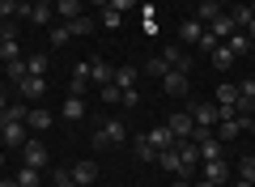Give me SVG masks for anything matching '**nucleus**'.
I'll list each match as a JSON object with an SVG mask.
<instances>
[{
    "label": "nucleus",
    "instance_id": "f704fd0d",
    "mask_svg": "<svg viewBox=\"0 0 255 187\" xmlns=\"http://www.w3.org/2000/svg\"><path fill=\"white\" fill-rule=\"evenodd\" d=\"M98 21H102L107 30H115L119 21H124V13H115V9H98Z\"/></svg>",
    "mask_w": 255,
    "mask_h": 187
},
{
    "label": "nucleus",
    "instance_id": "864d4df0",
    "mask_svg": "<svg viewBox=\"0 0 255 187\" xmlns=\"http://www.w3.org/2000/svg\"><path fill=\"white\" fill-rule=\"evenodd\" d=\"M234 4H251V0H234Z\"/></svg>",
    "mask_w": 255,
    "mask_h": 187
},
{
    "label": "nucleus",
    "instance_id": "f03ea898",
    "mask_svg": "<svg viewBox=\"0 0 255 187\" xmlns=\"http://www.w3.org/2000/svg\"><path fill=\"white\" fill-rule=\"evenodd\" d=\"M187 115L196 119V128H217L221 124V107H217V102H196Z\"/></svg>",
    "mask_w": 255,
    "mask_h": 187
},
{
    "label": "nucleus",
    "instance_id": "393cba45",
    "mask_svg": "<svg viewBox=\"0 0 255 187\" xmlns=\"http://www.w3.org/2000/svg\"><path fill=\"white\" fill-rule=\"evenodd\" d=\"M132 153H136L140 162H157V149H153V145H149V136H145V132H140L136 141H132Z\"/></svg>",
    "mask_w": 255,
    "mask_h": 187
},
{
    "label": "nucleus",
    "instance_id": "2eb2a0df",
    "mask_svg": "<svg viewBox=\"0 0 255 187\" xmlns=\"http://www.w3.org/2000/svg\"><path fill=\"white\" fill-rule=\"evenodd\" d=\"M200 166H204V179H209V183H217V187L230 183V166H226L221 158H217V162H200Z\"/></svg>",
    "mask_w": 255,
    "mask_h": 187
},
{
    "label": "nucleus",
    "instance_id": "8fccbe9b",
    "mask_svg": "<svg viewBox=\"0 0 255 187\" xmlns=\"http://www.w3.org/2000/svg\"><path fill=\"white\" fill-rule=\"evenodd\" d=\"M174 187H191V183H187V179H179V183H174Z\"/></svg>",
    "mask_w": 255,
    "mask_h": 187
},
{
    "label": "nucleus",
    "instance_id": "5701e85b",
    "mask_svg": "<svg viewBox=\"0 0 255 187\" xmlns=\"http://www.w3.org/2000/svg\"><path fill=\"white\" fill-rule=\"evenodd\" d=\"M200 34H204V21H196V17H187V21L179 26V38H183V43H200Z\"/></svg>",
    "mask_w": 255,
    "mask_h": 187
},
{
    "label": "nucleus",
    "instance_id": "de8ad7c7",
    "mask_svg": "<svg viewBox=\"0 0 255 187\" xmlns=\"http://www.w3.org/2000/svg\"><path fill=\"white\" fill-rule=\"evenodd\" d=\"M196 187H217V183H209V179H200V183H196Z\"/></svg>",
    "mask_w": 255,
    "mask_h": 187
},
{
    "label": "nucleus",
    "instance_id": "cd10ccee",
    "mask_svg": "<svg viewBox=\"0 0 255 187\" xmlns=\"http://www.w3.org/2000/svg\"><path fill=\"white\" fill-rule=\"evenodd\" d=\"M64 26L73 30V38H77V34H94V17H90V13H81L77 21H64Z\"/></svg>",
    "mask_w": 255,
    "mask_h": 187
},
{
    "label": "nucleus",
    "instance_id": "c9c22d12",
    "mask_svg": "<svg viewBox=\"0 0 255 187\" xmlns=\"http://www.w3.org/2000/svg\"><path fill=\"white\" fill-rule=\"evenodd\" d=\"M68 38H73V30L64 26V21H60V26H51V47H64Z\"/></svg>",
    "mask_w": 255,
    "mask_h": 187
},
{
    "label": "nucleus",
    "instance_id": "f257e3e1",
    "mask_svg": "<svg viewBox=\"0 0 255 187\" xmlns=\"http://www.w3.org/2000/svg\"><path fill=\"white\" fill-rule=\"evenodd\" d=\"M128 141V124L124 119H107V124L94 128V149H111V145H124Z\"/></svg>",
    "mask_w": 255,
    "mask_h": 187
},
{
    "label": "nucleus",
    "instance_id": "dca6fc26",
    "mask_svg": "<svg viewBox=\"0 0 255 187\" xmlns=\"http://www.w3.org/2000/svg\"><path fill=\"white\" fill-rule=\"evenodd\" d=\"M51 124H55V115H51V111H43V107L26 111V128H34V132H47Z\"/></svg>",
    "mask_w": 255,
    "mask_h": 187
},
{
    "label": "nucleus",
    "instance_id": "b1692460",
    "mask_svg": "<svg viewBox=\"0 0 255 187\" xmlns=\"http://www.w3.org/2000/svg\"><path fill=\"white\" fill-rule=\"evenodd\" d=\"M221 13H226V9H221V0H200V9H196V21H204V26H209L213 17H221Z\"/></svg>",
    "mask_w": 255,
    "mask_h": 187
},
{
    "label": "nucleus",
    "instance_id": "423d86ee",
    "mask_svg": "<svg viewBox=\"0 0 255 187\" xmlns=\"http://www.w3.org/2000/svg\"><path fill=\"white\" fill-rule=\"evenodd\" d=\"M166 128L174 132V141H191V132H196V119H191L187 111H179V115L166 119Z\"/></svg>",
    "mask_w": 255,
    "mask_h": 187
},
{
    "label": "nucleus",
    "instance_id": "ddd939ff",
    "mask_svg": "<svg viewBox=\"0 0 255 187\" xmlns=\"http://www.w3.org/2000/svg\"><path fill=\"white\" fill-rule=\"evenodd\" d=\"M60 115L68 119V124H77V119H85V98H77V94H68V98H64V107H60Z\"/></svg>",
    "mask_w": 255,
    "mask_h": 187
},
{
    "label": "nucleus",
    "instance_id": "473e14b6",
    "mask_svg": "<svg viewBox=\"0 0 255 187\" xmlns=\"http://www.w3.org/2000/svg\"><path fill=\"white\" fill-rule=\"evenodd\" d=\"M47 64H51L47 55H30V60H26V72H30V77H47Z\"/></svg>",
    "mask_w": 255,
    "mask_h": 187
},
{
    "label": "nucleus",
    "instance_id": "603ef678",
    "mask_svg": "<svg viewBox=\"0 0 255 187\" xmlns=\"http://www.w3.org/2000/svg\"><path fill=\"white\" fill-rule=\"evenodd\" d=\"M0 166H4V149H0Z\"/></svg>",
    "mask_w": 255,
    "mask_h": 187
},
{
    "label": "nucleus",
    "instance_id": "4be33fe9",
    "mask_svg": "<svg viewBox=\"0 0 255 187\" xmlns=\"http://www.w3.org/2000/svg\"><path fill=\"white\" fill-rule=\"evenodd\" d=\"M196 145H200V162H217L221 153H226V145H221L217 136H209V141H196Z\"/></svg>",
    "mask_w": 255,
    "mask_h": 187
},
{
    "label": "nucleus",
    "instance_id": "39448f33",
    "mask_svg": "<svg viewBox=\"0 0 255 187\" xmlns=\"http://www.w3.org/2000/svg\"><path fill=\"white\" fill-rule=\"evenodd\" d=\"M243 128H247L243 115H230V119H221V124L213 128V136H217L221 145H230V141H238V132H243Z\"/></svg>",
    "mask_w": 255,
    "mask_h": 187
},
{
    "label": "nucleus",
    "instance_id": "0eeeda50",
    "mask_svg": "<svg viewBox=\"0 0 255 187\" xmlns=\"http://www.w3.org/2000/svg\"><path fill=\"white\" fill-rule=\"evenodd\" d=\"M21 162L34 166V170H43L47 166V145L43 141H26V145H21Z\"/></svg>",
    "mask_w": 255,
    "mask_h": 187
},
{
    "label": "nucleus",
    "instance_id": "e433bc0d",
    "mask_svg": "<svg viewBox=\"0 0 255 187\" xmlns=\"http://www.w3.org/2000/svg\"><path fill=\"white\" fill-rule=\"evenodd\" d=\"M98 98H102V102H119V98H124V89L111 81V85H102V89H98Z\"/></svg>",
    "mask_w": 255,
    "mask_h": 187
},
{
    "label": "nucleus",
    "instance_id": "a18cd8bd",
    "mask_svg": "<svg viewBox=\"0 0 255 187\" xmlns=\"http://www.w3.org/2000/svg\"><path fill=\"white\" fill-rule=\"evenodd\" d=\"M4 111H9V98H4V94H0V115H4Z\"/></svg>",
    "mask_w": 255,
    "mask_h": 187
},
{
    "label": "nucleus",
    "instance_id": "aec40b11",
    "mask_svg": "<svg viewBox=\"0 0 255 187\" xmlns=\"http://www.w3.org/2000/svg\"><path fill=\"white\" fill-rule=\"evenodd\" d=\"M209 30H213V34H217V38H221V43H226V38L234 34L238 26H234V17H230V13H221V17H213V21H209Z\"/></svg>",
    "mask_w": 255,
    "mask_h": 187
},
{
    "label": "nucleus",
    "instance_id": "2f4dec72",
    "mask_svg": "<svg viewBox=\"0 0 255 187\" xmlns=\"http://www.w3.org/2000/svg\"><path fill=\"white\" fill-rule=\"evenodd\" d=\"M209 64H213V68H221V72H226V68H230V64H234V55H230V47H226V43H221V47H217V51H213V60H209Z\"/></svg>",
    "mask_w": 255,
    "mask_h": 187
},
{
    "label": "nucleus",
    "instance_id": "a19ab883",
    "mask_svg": "<svg viewBox=\"0 0 255 187\" xmlns=\"http://www.w3.org/2000/svg\"><path fill=\"white\" fill-rule=\"evenodd\" d=\"M107 9H115V13H128V9H136V0H111Z\"/></svg>",
    "mask_w": 255,
    "mask_h": 187
},
{
    "label": "nucleus",
    "instance_id": "20e7f679",
    "mask_svg": "<svg viewBox=\"0 0 255 187\" xmlns=\"http://www.w3.org/2000/svg\"><path fill=\"white\" fill-rule=\"evenodd\" d=\"M191 89V72H166L162 77V94H170V98H183V94H187Z\"/></svg>",
    "mask_w": 255,
    "mask_h": 187
},
{
    "label": "nucleus",
    "instance_id": "bb28decb",
    "mask_svg": "<svg viewBox=\"0 0 255 187\" xmlns=\"http://www.w3.org/2000/svg\"><path fill=\"white\" fill-rule=\"evenodd\" d=\"M0 60H4V64L21 60V43H17V38H0Z\"/></svg>",
    "mask_w": 255,
    "mask_h": 187
},
{
    "label": "nucleus",
    "instance_id": "37998d69",
    "mask_svg": "<svg viewBox=\"0 0 255 187\" xmlns=\"http://www.w3.org/2000/svg\"><path fill=\"white\" fill-rule=\"evenodd\" d=\"M0 38H17V26H9V21H4V26H0Z\"/></svg>",
    "mask_w": 255,
    "mask_h": 187
},
{
    "label": "nucleus",
    "instance_id": "7ed1b4c3",
    "mask_svg": "<svg viewBox=\"0 0 255 187\" xmlns=\"http://www.w3.org/2000/svg\"><path fill=\"white\" fill-rule=\"evenodd\" d=\"M157 166H162V170H170L174 179H191V170L183 166V158H179V145H170V149H162V153H157Z\"/></svg>",
    "mask_w": 255,
    "mask_h": 187
},
{
    "label": "nucleus",
    "instance_id": "a211bd4d",
    "mask_svg": "<svg viewBox=\"0 0 255 187\" xmlns=\"http://www.w3.org/2000/svg\"><path fill=\"white\" fill-rule=\"evenodd\" d=\"M226 47H230V55H234V60H243V55H247V51H251V47H255V43H251V38H247V34H243V30H234V34H230V38H226Z\"/></svg>",
    "mask_w": 255,
    "mask_h": 187
},
{
    "label": "nucleus",
    "instance_id": "9d476101",
    "mask_svg": "<svg viewBox=\"0 0 255 187\" xmlns=\"http://www.w3.org/2000/svg\"><path fill=\"white\" fill-rule=\"evenodd\" d=\"M162 60L170 64L174 72H191V60H187V55H183V47H179V43H170V47H162Z\"/></svg>",
    "mask_w": 255,
    "mask_h": 187
},
{
    "label": "nucleus",
    "instance_id": "1a4fd4ad",
    "mask_svg": "<svg viewBox=\"0 0 255 187\" xmlns=\"http://www.w3.org/2000/svg\"><path fill=\"white\" fill-rule=\"evenodd\" d=\"M85 13V0H55V21H77Z\"/></svg>",
    "mask_w": 255,
    "mask_h": 187
},
{
    "label": "nucleus",
    "instance_id": "a878e982",
    "mask_svg": "<svg viewBox=\"0 0 255 187\" xmlns=\"http://www.w3.org/2000/svg\"><path fill=\"white\" fill-rule=\"evenodd\" d=\"M30 21H34V26L55 21V4H30Z\"/></svg>",
    "mask_w": 255,
    "mask_h": 187
},
{
    "label": "nucleus",
    "instance_id": "f3484780",
    "mask_svg": "<svg viewBox=\"0 0 255 187\" xmlns=\"http://www.w3.org/2000/svg\"><path fill=\"white\" fill-rule=\"evenodd\" d=\"M174 145H179V158H183V166H187V170L200 166V145H196V141H174Z\"/></svg>",
    "mask_w": 255,
    "mask_h": 187
},
{
    "label": "nucleus",
    "instance_id": "6ab92c4d",
    "mask_svg": "<svg viewBox=\"0 0 255 187\" xmlns=\"http://www.w3.org/2000/svg\"><path fill=\"white\" fill-rule=\"evenodd\" d=\"M136 77H140L136 64H124V68H115V85H119V89H136Z\"/></svg>",
    "mask_w": 255,
    "mask_h": 187
},
{
    "label": "nucleus",
    "instance_id": "79ce46f5",
    "mask_svg": "<svg viewBox=\"0 0 255 187\" xmlns=\"http://www.w3.org/2000/svg\"><path fill=\"white\" fill-rule=\"evenodd\" d=\"M119 102H124V107L132 111V107H136V102H140V94H136V89H124V98H119Z\"/></svg>",
    "mask_w": 255,
    "mask_h": 187
},
{
    "label": "nucleus",
    "instance_id": "4c0bfd02",
    "mask_svg": "<svg viewBox=\"0 0 255 187\" xmlns=\"http://www.w3.org/2000/svg\"><path fill=\"white\" fill-rule=\"evenodd\" d=\"M55 187H81V183L73 179V170H68V166H60V170H55Z\"/></svg>",
    "mask_w": 255,
    "mask_h": 187
},
{
    "label": "nucleus",
    "instance_id": "72a5a7b5",
    "mask_svg": "<svg viewBox=\"0 0 255 187\" xmlns=\"http://www.w3.org/2000/svg\"><path fill=\"white\" fill-rule=\"evenodd\" d=\"M196 47H200V51H204V55H213V51H217V47H221V38H217V34H213V30H209V26H204V34H200V43H196Z\"/></svg>",
    "mask_w": 255,
    "mask_h": 187
},
{
    "label": "nucleus",
    "instance_id": "412c9836",
    "mask_svg": "<svg viewBox=\"0 0 255 187\" xmlns=\"http://www.w3.org/2000/svg\"><path fill=\"white\" fill-rule=\"evenodd\" d=\"M68 170H73V179L81 187H90L94 179H98V166H94V162H77V166H68Z\"/></svg>",
    "mask_w": 255,
    "mask_h": 187
},
{
    "label": "nucleus",
    "instance_id": "6e6552de",
    "mask_svg": "<svg viewBox=\"0 0 255 187\" xmlns=\"http://www.w3.org/2000/svg\"><path fill=\"white\" fill-rule=\"evenodd\" d=\"M111 81H115V68H111V64L107 60H98V55H94V60H90V85H111Z\"/></svg>",
    "mask_w": 255,
    "mask_h": 187
},
{
    "label": "nucleus",
    "instance_id": "c03bdc74",
    "mask_svg": "<svg viewBox=\"0 0 255 187\" xmlns=\"http://www.w3.org/2000/svg\"><path fill=\"white\" fill-rule=\"evenodd\" d=\"M243 34H247V38H251V43H255V17L247 21V26H243Z\"/></svg>",
    "mask_w": 255,
    "mask_h": 187
},
{
    "label": "nucleus",
    "instance_id": "c85d7f7f",
    "mask_svg": "<svg viewBox=\"0 0 255 187\" xmlns=\"http://www.w3.org/2000/svg\"><path fill=\"white\" fill-rule=\"evenodd\" d=\"M145 72H149V77H157V81H162L166 72H170V64H166L162 55H149V60H145Z\"/></svg>",
    "mask_w": 255,
    "mask_h": 187
},
{
    "label": "nucleus",
    "instance_id": "58836bf2",
    "mask_svg": "<svg viewBox=\"0 0 255 187\" xmlns=\"http://www.w3.org/2000/svg\"><path fill=\"white\" fill-rule=\"evenodd\" d=\"M238 179L255 183V158H243V162H238Z\"/></svg>",
    "mask_w": 255,
    "mask_h": 187
},
{
    "label": "nucleus",
    "instance_id": "3c124183",
    "mask_svg": "<svg viewBox=\"0 0 255 187\" xmlns=\"http://www.w3.org/2000/svg\"><path fill=\"white\" fill-rule=\"evenodd\" d=\"M247 128H251V132H255V115H251V119H247Z\"/></svg>",
    "mask_w": 255,
    "mask_h": 187
},
{
    "label": "nucleus",
    "instance_id": "7c9ffc66",
    "mask_svg": "<svg viewBox=\"0 0 255 187\" xmlns=\"http://www.w3.org/2000/svg\"><path fill=\"white\" fill-rule=\"evenodd\" d=\"M230 17H234V26H238V30H243V26H247V21H251V17H255V9H251V4H234V9H230Z\"/></svg>",
    "mask_w": 255,
    "mask_h": 187
},
{
    "label": "nucleus",
    "instance_id": "4468645a",
    "mask_svg": "<svg viewBox=\"0 0 255 187\" xmlns=\"http://www.w3.org/2000/svg\"><path fill=\"white\" fill-rule=\"evenodd\" d=\"M149 145H153V149L157 153H162V149H170V145H174V132H170V128H166V124H157V128H149Z\"/></svg>",
    "mask_w": 255,
    "mask_h": 187
},
{
    "label": "nucleus",
    "instance_id": "f8f14e48",
    "mask_svg": "<svg viewBox=\"0 0 255 187\" xmlns=\"http://www.w3.org/2000/svg\"><path fill=\"white\" fill-rule=\"evenodd\" d=\"M17 89L26 94V98H43V94H47V77H30V72H26V77L17 81Z\"/></svg>",
    "mask_w": 255,
    "mask_h": 187
},
{
    "label": "nucleus",
    "instance_id": "c756f323",
    "mask_svg": "<svg viewBox=\"0 0 255 187\" xmlns=\"http://www.w3.org/2000/svg\"><path fill=\"white\" fill-rule=\"evenodd\" d=\"M38 183H43V170H34V166H21L17 187H38Z\"/></svg>",
    "mask_w": 255,
    "mask_h": 187
},
{
    "label": "nucleus",
    "instance_id": "09e8293b",
    "mask_svg": "<svg viewBox=\"0 0 255 187\" xmlns=\"http://www.w3.org/2000/svg\"><path fill=\"white\" fill-rule=\"evenodd\" d=\"M234 187H255V183H247V179H238V183H234Z\"/></svg>",
    "mask_w": 255,
    "mask_h": 187
},
{
    "label": "nucleus",
    "instance_id": "5fc2aeb1",
    "mask_svg": "<svg viewBox=\"0 0 255 187\" xmlns=\"http://www.w3.org/2000/svg\"><path fill=\"white\" fill-rule=\"evenodd\" d=\"M251 107H255V94H251Z\"/></svg>",
    "mask_w": 255,
    "mask_h": 187
},
{
    "label": "nucleus",
    "instance_id": "9b49d317",
    "mask_svg": "<svg viewBox=\"0 0 255 187\" xmlns=\"http://www.w3.org/2000/svg\"><path fill=\"white\" fill-rule=\"evenodd\" d=\"M0 141L9 145V149H21L26 145V124H4L0 128Z\"/></svg>",
    "mask_w": 255,
    "mask_h": 187
},
{
    "label": "nucleus",
    "instance_id": "ea45409f",
    "mask_svg": "<svg viewBox=\"0 0 255 187\" xmlns=\"http://www.w3.org/2000/svg\"><path fill=\"white\" fill-rule=\"evenodd\" d=\"M4 72H9V81H21V77H26V60H13V64H4Z\"/></svg>",
    "mask_w": 255,
    "mask_h": 187
},
{
    "label": "nucleus",
    "instance_id": "49530a36",
    "mask_svg": "<svg viewBox=\"0 0 255 187\" xmlns=\"http://www.w3.org/2000/svg\"><path fill=\"white\" fill-rule=\"evenodd\" d=\"M0 187H17V179H0Z\"/></svg>",
    "mask_w": 255,
    "mask_h": 187
}]
</instances>
